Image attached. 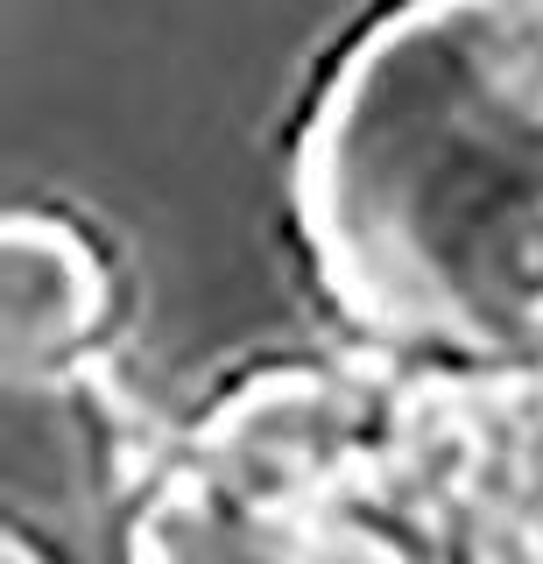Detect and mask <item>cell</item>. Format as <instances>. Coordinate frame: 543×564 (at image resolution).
I'll use <instances>...</instances> for the list:
<instances>
[]
</instances>
